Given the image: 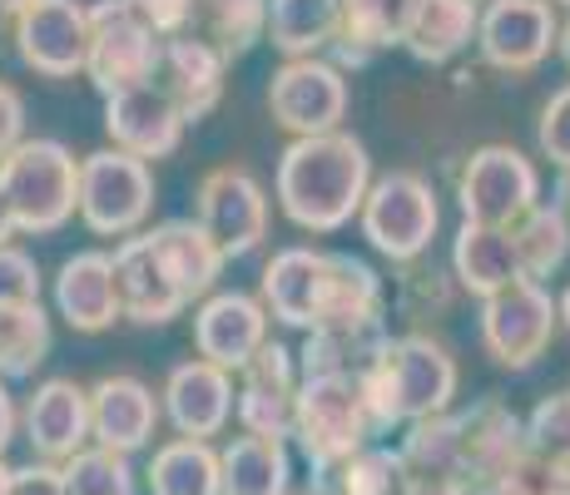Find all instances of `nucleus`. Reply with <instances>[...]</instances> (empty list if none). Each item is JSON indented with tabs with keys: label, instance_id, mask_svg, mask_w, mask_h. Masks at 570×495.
Instances as JSON below:
<instances>
[{
	"label": "nucleus",
	"instance_id": "nucleus-1",
	"mask_svg": "<svg viewBox=\"0 0 570 495\" xmlns=\"http://www.w3.org/2000/svg\"><path fill=\"white\" fill-rule=\"evenodd\" d=\"M372 189V154L357 135L337 129V135L293 139L278 154V174H273V198L298 224L303 234H337L357 218L363 198Z\"/></svg>",
	"mask_w": 570,
	"mask_h": 495
},
{
	"label": "nucleus",
	"instance_id": "nucleus-2",
	"mask_svg": "<svg viewBox=\"0 0 570 495\" xmlns=\"http://www.w3.org/2000/svg\"><path fill=\"white\" fill-rule=\"evenodd\" d=\"M363 396L372 432H392V426H412L426 416L452 412L456 387H462V367H456L452 347L442 337L422 333H397L377 352V362L363 372Z\"/></svg>",
	"mask_w": 570,
	"mask_h": 495
},
{
	"label": "nucleus",
	"instance_id": "nucleus-3",
	"mask_svg": "<svg viewBox=\"0 0 570 495\" xmlns=\"http://www.w3.org/2000/svg\"><path fill=\"white\" fill-rule=\"evenodd\" d=\"M0 194L10 204L16 234H60L80 204V159L60 139H20L0 159Z\"/></svg>",
	"mask_w": 570,
	"mask_h": 495
},
{
	"label": "nucleus",
	"instance_id": "nucleus-4",
	"mask_svg": "<svg viewBox=\"0 0 570 495\" xmlns=\"http://www.w3.org/2000/svg\"><path fill=\"white\" fill-rule=\"evenodd\" d=\"M288 442L313 466V476H333L347 456L372 442L367 396L357 377H303L293 396V432Z\"/></svg>",
	"mask_w": 570,
	"mask_h": 495
},
{
	"label": "nucleus",
	"instance_id": "nucleus-5",
	"mask_svg": "<svg viewBox=\"0 0 570 495\" xmlns=\"http://www.w3.org/2000/svg\"><path fill=\"white\" fill-rule=\"evenodd\" d=\"M357 228H363L372 253L407 268V263L426 258L442 234V198H436L432 179H422L416 169L377 174L363 208H357Z\"/></svg>",
	"mask_w": 570,
	"mask_h": 495
},
{
	"label": "nucleus",
	"instance_id": "nucleus-6",
	"mask_svg": "<svg viewBox=\"0 0 570 495\" xmlns=\"http://www.w3.org/2000/svg\"><path fill=\"white\" fill-rule=\"evenodd\" d=\"M155 164L135 159L125 149H95L80 159V224L100 238L145 234L155 214Z\"/></svg>",
	"mask_w": 570,
	"mask_h": 495
},
{
	"label": "nucleus",
	"instance_id": "nucleus-7",
	"mask_svg": "<svg viewBox=\"0 0 570 495\" xmlns=\"http://www.w3.org/2000/svg\"><path fill=\"white\" fill-rule=\"evenodd\" d=\"M541 204V169L517 145H481L466 154L456 174V208L462 224L517 228Z\"/></svg>",
	"mask_w": 570,
	"mask_h": 495
},
{
	"label": "nucleus",
	"instance_id": "nucleus-8",
	"mask_svg": "<svg viewBox=\"0 0 570 495\" xmlns=\"http://www.w3.org/2000/svg\"><path fill=\"white\" fill-rule=\"evenodd\" d=\"M194 224L208 234V244L218 248V258L234 263L263 248L273 228V204L268 189L244 169V164H218L199 179L194 194Z\"/></svg>",
	"mask_w": 570,
	"mask_h": 495
},
{
	"label": "nucleus",
	"instance_id": "nucleus-9",
	"mask_svg": "<svg viewBox=\"0 0 570 495\" xmlns=\"http://www.w3.org/2000/svg\"><path fill=\"white\" fill-rule=\"evenodd\" d=\"M556 297L541 283L521 278L507 293L487 297L476 313V337L487 347V357L507 372H525L551 352L556 343Z\"/></svg>",
	"mask_w": 570,
	"mask_h": 495
},
{
	"label": "nucleus",
	"instance_id": "nucleus-10",
	"mask_svg": "<svg viewBox=\"0 0 570 495\" xmlns=\"http://www.w3.org/2000/svg\"><path fill=\"white\" fill-rule=\"evenodd\" d=\"M353 105L347 75L333 60L313 55V60H283L268 80V115L283 135L313 139V135H337Z\"/></svg>",
	"mask_w": 570,
	"mask_h": 495
},
{
	"label": "nucleus",
	"instance_id": "nucleus-11",
	"mask_svg": "<svg viewBox=\"0 0 570 495\" xmlns=\"http://www.w3.org/2000/svg\"><path fill=\"white\" fill-rule=\"evenodd\" d=\"M561 16L551 0H487L476 10V55L501 75H531L551 60Z\"/></svg>",
	"mask_w": 570,
	"mask_h": 495
},
{
	"label": "nucleus",
	"instance_id": "nucleus-12",
	"mask_svg": "<svg viewBox=\"0 0 570 495\" xmlns=\"http://www.w3.org/2000/svg\"><path fill=\"white\" fill-rule=\"evenodd\" d=\"M159 46L145 26L125 10V0H100L90 6V60H85V75L105 99L119 90H135V85L155 80L159 65Z\"/></svg>",
	"mask_w": 570,
	"mask_h": 495
},
{
	"label": "nucleus",
	"instance_id": "nucleus-13",
	"mask_svg": "<svg viewBox=\"0 0 570 495\" xmlns=\"http://www.w3.org/2000/svg\"><path fill=\"white\" fill-rule=\"evenodd\" d=\"M298 352L288 343H263L258 357L234 377V422L244 436L288 442L293 432V396H298Z\"/></svg>",
	"mask_w": 570,
	"mask_h": 495
},
{
	"label": "nucleus",
	"instance_id": "nucleus-14",
	"mask_svg": "<svg viewBox=\"0 0 570 495\" xmlns=\"http://www.w3.org/2000/svg\"><path fill=\"white\" fill-rule=\"evenodd\" d=\"M16 50L46 80H75L90 60V6L80 0H36L16 20Z\"/></svg>",
	"mask_w": 570,
	"mask_h": 495
},
{
	"label": "nucleus",
	"instance_id": "nucleus-15",
	"mask_svg": "<svg viewBox=\"0 0 570 495\" xmlns=\"http://www.w3.org/2000/svg\"><path fill=\"white\" fill-rule=\"evenodd\" d=\"M20 436L30 442L36 461L65 466L75 451L90 446V387L75 377H46L20 402Z\"/></svg>",
	"mask_w": 570,
	"mask_h": 495
},
{
	"label": "nucleus",
	"instance_id": "nucleus-16",
	"mask_svg": "<svg viewBox=\"0 0 570 495\" xmlns=\"http://www.w3.org/2000/svg\"><path fill=\"white\" fill-rule=\"evenodd\" d=\"M159 412L184 442H214L234 422V377L204 357H189L164 377Z\"/></svg>",
	"mask_w": 570,
	"mask_h": 495
},
{
	"label": "nucleus",
	"instance_id": "nucleus-17",
	"mask_svg": "<svg viewBox=\"0 0 570 495\" xmlns=\"http://www.w3.org/2000/svg\"><path fill=\"white\" fill-rule=\"evenodd\" d=\"M263 343H268V313L254 293H208L194 307V352L214 367H224L228 377H238L258 357Z\"/></svg>",
	"mask_w": 570,
	"mask_h": 495
},
{
	"label": "nucleus",
	"instance_id": "nucleus-18",
	"mask_svg": "<svg viewBox=\"0 0 570 495\" xmlns=\"http://www.w3.org/2000/svg\"><path fill=\"white\" fill-rule=\"evenodd\" d=\"M462 426V466H456V486L466 495H491L501 481V471L525 451L521 416L511 412L501 396H481L466 412H456Z\"/></svg>",
	"mask_w": 570,
	"mask_h": 495
},
{
	"label": "nucleus",
	"instance_id": "nucleus-19",
	"mask_svg": "<svg viewBox=\"0 0 570 495\" xmlns=\"http://www.w3.org/2000/svg\"><path fill=\"white\" fill-rule=\"evenodd\" d=\"M159 422H164L159 396L135 372H109L90 387V446L135 456V451L155 442Z\"/></svg>",
	"mask_w": 570,
	"mask_h": 495
},
{
	"label": "nucleus",
	"instance_id": "nucleus-20",
	"mask_svg": "<svg viewBox=\"0 0 570 495\" xmlns=\"http://www.w3.org/2000/svg\"><path fill=\"white\" fill-rule=\"evenodd\" d=\"M184 125H189V119L174 109V99L164 95L155 80L105 99L109 149H125V154H135V159H145V164L169 159V154L179 149V139H184Z\"/></svg>",
	"mask_w": 570,
	"mask_h": 495
},
{
	"label": "nucleus",
	"instance_id": "nucleus-21",
	"mask_svg": "<svg viewBox=\"0 0 570 495\" xmlns=\"http://www.w3.org/2000/svg\"><path fill=\"white\" fill-rule=\"evenodd\" d=\"M323 278H327V253L293 244L278 248L258 273V303L268 313V323L298 327L308 333L317 327V307H323Z\"/></svg>",
	"mask_w": 570,
	"mask_h": 495
},
{
	"label": "nucleus",
	"instance_id": "nucleus-22",
	"mask_svg": "<svg viewBox=\"0 0 570 495\" xmlns=\"http://www.w3.org/2000/svg\"><path fill=\"white\" fill-rule=\"evenodd\" d=\"M55 317L70 333H109L119 323V293H115V263L100 248H80L55 273Z\"/></svg>",
	"mask_w": 570,
	"mask_h": 495
},
{
	"label": "nucleus",
	"instance_id": "nucleus-23",
	"mask_svg": "<svg viewBox=\"0 0 570 495\" xmlns=\"http://www.w3.org/2000/svg\"><path fill=\"white\" fill-rule=\"evenodd\" d=\"M115 263V293H119V317L135 327H164L174 317H184V297L164 278L159 258L149 253V238L135 234V238H119V248L109 253Z\"/></svg>",
	"mask_w": 570,
	"mask_h": 495
},
{
	"label": "nucleus",
	"instance_id": "nucleus-24",
	"mask_svg": "<svg viewBox=\"0 0 570 495\" xmlns=\"http://www.w3.org/2000/svg\"><path fill=\"white\" fill-rule=\"evenodd\" d=\"M392 327L387 313L347 317V323H317L303 333L298 347V377H363L387 347Z\"/></svg>",
	"mask_w": 570,
	"mask_h": 495
},
{
	"label": "nucleus",
	"instance_id": "nucleus-25",
	"mask_svg": "<svg viewBox=\"0 0 570 495\" xmlns=\"http://www.w3.org/2000/svg\"><path fill=\"white\" fill-rule=\"evenodd\" d=\"M224 75L228 60L218 50H208L204 40L179 36L159 46V65H155V85L174 99L184 119H204L208 109L224 99Z\"/></svg>",
	"mask_w": 570,
	"mask_h": 495
},
{
	"label": "nucleus",
	"instance_id": "nucleus-26",
	"mask_svg": "<svg viewBox=\"0 0 570 495\" xmlns=\"http://www.w3.org/2000/svg\"><path fill=\"white\" fill-rule=\"evenodd\" d=\"M145 238H149V253L159 258L164 278L179 288V297L189 307L214 293L218 273H224V258H218V248L208 244V234L194 218H164V224L145 228Z\"/></svg>",
	"mask_w": 570,
	"mask_h": 495
},
{
	"label": "nucleus",
	"instance_id": "nucleus-27",
	"mask_svg": "<svg viewBox=\"0 0 570 495\" xmlns=\"http://www.w3.org/2000/svg\"><path fill=\"white\" fill-rule=\"evenodd\" d=\"M452 278L456 288L471 293L476 303L507 293L511 283H521V258L511 244V228H481V224H462L452 238Z\"/></svg>",
	"mask_w": 570,
	"mask_h": 495
},
{
	"label": "nucleus",
	"instance_id": "nucleus-28",
	"mask_svg": "<svg viewBox=\"0 0 570 495\" xmlns=\"http://www.w3.org/2000/svg\"><path fill=\"white\" fill-rule=\"evenodd\" d=\"M343 20H337V40H333V65H367L377 50L402 46L412 16L422 0H337Z\"/></svg>",
	"mask_w": 570,
	"mask_h": 495
},
{
	"label": "nucleus",
	"instance_id": "nucleus-29",
	"mask_svg": "<svg viewBox=\"0 0 570 495\" xmlns=\"http://www.w3.org/2000/svg\"><path fill=\"white\" fill-rule=\"evenodd\" d=\"M218 495H293V451L288 442L244 436L218 451Z\"/></svg>",
	"mask_w": 570,
	"mask_h": 495
},
{
	"label": "nucleus",
	"instance_id": "nucleus-30",
	"mask_svg": "<svg viewBox=\"0 0 570 495\" xmlns=\"http://www.w3.org/2000/svg\"><path fill=\"white\" fill-rule=\"evenodd\" d=\"M476 10L471 0H422L402 36V50L416 65H452L466 46H476Z\"/></svg>",
	"mask_w": 570,
	"mask_h": 495
},
{
	"label": "nucleus",
	"instance_id": "nucleus-31",
	"mask_svg": "<svg viewBox=\"0 0 570 495\" xmlns=\"http://www.w3.org/2000/svg\"><path fill=\"white\" fill-rule=\"evenodd\" d=\"M343 6L337 0H268V46L283 60H313L333 50Z\"/></svg>",
	"mask_w": 570,
	"mask_h": 495
},
{
	"label": "nucleus",
	"instance_id": "nucleus-32",
	"mask_svg": "<svg viewBox=\"0 0 570 495\" xmlns=\"http://www.w3.org/2000/svg\"><path fill=\"white\" fill-rule=\"evenodd\" d=\"M189 36L218 50L228 65L244 60L268 36V0H194Z\"/></svg>",
	"mask_w": 570,
	"mask_h": 495
},
{
	"label": "nucleus",
	"instance_id": "nucleus-33",
	"mask_svg": "<svg viewBox=\"0 0 570 495\" xmlns=\"http://www.w3.org/2000/svg\"><path fill=\"white\" fill-rule=\"evenodd\" d=\"M387 313V288H382L377 268L353 253H327V278H323V307L317 323H347V317Z\"/></svg>",
	"mask_w": 570,
	"mask_h": 495
},
{
	"label": "nucleus",
	"instance_id": "nucleus-34",
	"mask_svg": "<svg viewBox=\"0 0 570 495\" xmlns=\"http://www.w3.org/2000/svg\"><path fill=\"white\" fill-rule=\"evenodd\" d=\"M149 495H218V446L214 442H164L145 466Z\"/></svg>",
	"mask_w": 570,
	"mask_h": 495
},
{
	"label": "nucleus",
	"instance_id": "nucleus-35",
	"mask_svg": "<svg viewBox=\"0 0 570 495\" xmlns=\"http://www.w3.org/2000/svg\"><path fill=\"white\" fill-rule=\"evenodd\" d=\"M511 244H517V258H521V273L531 283L551 278V273L566 268L570 258V214L561 204H535L531 214L511 228Z\"/></svg>",
	"mask_w": 570,
	"mask_h": 495
},
{
	"label": "nucleus",
	"instance_id": "nucleus-36",
	"mask_svg": "<svg viewBox=\"0 0 570 495\" xmlns=\"http://www.w3.org/2000/svg\"><path fill=\"white\" fill-rule=\"evenodd\" d=\"M397 456L412 481H456V466H462V426H456V412L412 422Z\"/></svg>",
	"mask_w": 570,
	"mask_h": 495
},
{
	"label": "nucleus",
	"instance_id": "nucleus-37",
	"mask_svg": "<svg viewBox=\"0 0 570 495\" xmlns=\"http://www.w3.org/2000/svg\"><path fill=\"white\" fill-rule=\"evenodd\" d=\"M50 313L40 303L30 307H0V377L20 382L36 377V367L50 357Z\"/></svg>",
	"mask_w": 570,
	"mask_h": 495
},
{
	"label": "nucleus",
	"instance_id": "nucleus-38",
	"mask_svg": "<svg viewBox=\"0 0 570 495\" xmlns=\"http://www.w3.org/2000/svg\"><path fill=\"white\" fill-rule=\"evenodd\" d=\"M407 466L392 446H363L333 471V495H407Z\"/></svg>",
	"mask_w": 570,
	"mask_h": 495
},
{
	"label": "nucleus",
	"instance_id": "nucleus-39",
	"mask_svg": "<svg viewBox=\"0 0 570 495\" xmlns=\"http://www.w3.org/2000/svg\"><path fill=\"white\" fill-rule=\"evenodd\" d=\"M60 476H65V495H139L129 456L105 451V446L75 451V456L60 466Z\"/></svg>",
	"mask_w": 570,
	"mask_h": 495
},
{
	"label": "nucleus",
	"instance_id": "nucleus-40",
	"mask_svg": "<svg viewBox=\"0 0 570 495\" xmlns=\"http://www.w3.org/2000/svg\"><path fill=\"white\" fill-rule=\"evenodd\" d=\"M525 451L556 466H570V392H551L521 416Z\"/></svg>",
	"mask_w": 570,
	"mask_h": 495
},
{
	"label": "nucleus",
	"instance_id": "nucleus-41",
	"mask_svg": "<svg viewBox=\"0 0 570 495\" xmlns=\"http://www.w3.org/2000/svg\"><path fill=\"white\" fill-rule=\"evenodd\" d=\"M452 297H456V278L452 273H442L436 263L416 258V263L402 268V278H397L402 317H412V323H432V317H442L446 307H452Z\"/></svg>",
	"mask_w": 570,
	"mask_h": 495
},
{
	"label": "nucleus",
	"instance_id": "nucleus-42",
	"mask_svg": "<svg viewBox=\"0 0 570 495\" xmlns=\"http://www.w3.org/2000/svg\"><path fill=\"white\" fill-rule=\"evenodd\" d=\"M570 486V466H556V461H541L531 451H521L501 481L491 486V495H566Z\"/></svg>",
	"mask_w": 570,
	"mask_h": 495
},
{
	"label": "nucleus",
	"instance_id": "nucleus-43",
	"mask_svg": "<svg viewBox=\"0 0 570 495\" xmlns=\"http://www.w3.org/2000/svg\"><path fill=\"white\" fill-rule=\"evenodd\" d=\"M40 288H46V278H40V263L30 258L26 248H16V244L0 248V307H30V303H40Z\"/></svg>",
	"mask_w": 570,
	"mask_h": 495
},
{
	"label": "nucleus",
	"instance_id": "nucleus-44",
	"mask_svg": "<svg viewBox=\"0 0 570 495\" xmlns=\"http://www.w3.org/2000/svg\"><path fill=\"white\" fill-rule=\"evenodd\" d=\"M535 145L556 164L561 174H570V85H561L551 99L541 105V119H535Z\"/></svg>",
	"mask_w": 570,
	"mask_h": 495
},
{
	"label": "nucleus",
	"instance_id": "nucleus-45",
	"mask_svg": "<svg viewBox=\"0 0 570 495\" xmlns=\"http://www.w3.org/2000/svg\"><path fill=\"white\" fill-rule=\"evenodd\" d=\"M125 10L149 30L155 40H179L189 36L194 0H125Z\"/></svg>",
	"mask_w": 570,
	"mask_h": 495
},
{
	"label": "nucleus",
	"instance_id": "nucleus-46",
	"mask_svg": "<svg viewBox=\"0 0 570 495\" xmlns=\"http://www.w3.org/2000/svg\"><path fill=\"white\" fill-rule=\"evenodd\" d=\"M10 495H65V476L50 461H30V466H10Z\"/></svg>",
	"mask_w": 570,
	"mask_h": 495
},
{
	"label": "nucleus",
	"instance_id": "nucleus-47",
	"mask_svg": "<svg viewBox=\"0 0 570 495\" xmlns=\"http://www.w3.org/2000/svg\"><path fill=\"white\" fill-rule=\"evenodd\" d=\"M20 139H26V99L0 80V159H6Z\"/></svg>",
	"mask_w": 570,
	"mask_h": 495
},
{
	"label": "nucleus",
	"instance_id": "nucleus-48",
	"mask_svg": "<svg viewBox=\"0 0 570 495\" xmlns=\"http://www.w3.org/2000/svg\"><path fill=\"white\" fill-rule=\"evenodd\" d=\"M16 436H20V406H16V396H10L6 377H0V461H6V451Z\"/></svg>",
	"mask_w": 570,
	"mask_h": 495
},
{
	"label": "nucleus",
	"instance_id": "nucleus-49",
	"mask_svg": "<svg viewBox=\"0 0 570 495\" xmlns=\"http://www.w3.org/2000/svg\"><path fill=\"white\" fill-rule=\"evenodd\" d=\"M407 495H466L456 481H407Z\"/></svg>",
	"mask_w": 570,
	"mask_h": 495
},
{
	"label": "nucleus",
	"instance_id": "nucleus-50",
	"mask_svg": "<svg viewBox=\"0 0 570 495\" xmlns=\"http://www.w3.org/2000/svg\"><path fill=\"white\" fill-rule=\"evenodd\" d=\"M6 244H16V218H10V204H6V194H0V248Z\"/></svg>",
	"mask_w": 570,
	"mask_h": 495
},
{
	"label": "nucleus",
	"instance_id": "nucleus-51",
	"mask_svg": "<svg viewBox=\"0 0 570 495\" xmlns=\"http://www.w3.org/2000/svg\"><path fill=\"white\" fill-rule=\"evenodd\" d=\"M556 55H561V65L570 70V16L561 20V36H556Z\"/></svg>",
	"mask_w": 570,
	"mask_h": 495
},
{
	"label": "nucleus",
	"instance_id": "nucleus-52",
	"mask_svg": "<svg viewBox=\"0 0 570 495\" xmlns=\"http://www.w3.org/2000/svg\"><path fill=\"white\" fill-rule=\"evenodd\" d=\"M556 323H561V327H566V337H570V288L556 297Z\"/></svg>",
	"mask_w": 570,
	"mask_h": 495
},
{
	"label": "nucleus",
	"instance_id": "nucleus-53",
	"mask_svg": "<svg viewBox=\"0 0 570 495\" xmlns=\"http://www.w3.org/2000/svg\"><path fill=\"white\" fill-rule=\"evenodd\" d=\"M26 6H36V0H0V16H10V20H16Z\"/></svg>",
	"mask_w": 570,
	"mask_h": 495
},
{
	"label": "nucleus",
	"instance_id": "nucleus-54",
	"mask_svg": "<svg viewBox=\"0 0 570 495\" xmlns=\"http://www.w3.org/2000/svg\"><path fill=\"white\" fill-rule=\"evenodd\" d=\"M561 208L570 214V174H561Z\"/></svg>",
	"mask_w": 570,
	"mask_h": 495
},
{
	"label": "nucleus",
	"instance_id": "nucleus-55",
	"mask_svg": "<svg viewBox=\"0 0 570 495\" xmlns=\"http://www.w3.org/2000/svg\"><path fill=\"white\" fill-rule=\"evenodd\" d=\"M0 495H10V466L0 461Z\"/></svg>",
	"mask_w": 570,
	"mask_h": 495
},
{
	"label": "nucleus",
	"instance_id": "nucleus-56",
	"mask_svg": "<svg viewBox=\"0 0 570 495\" xmlns=\"http://www.w3.org/2000/svg\"><path fill=\"white\" fill-rule=\"evenodd\" d=\"M293 495H327V491H293Z\"/></svg>",
	"mask_w": 570,
	"mask_h": 495
},
{
	"label": "nucleus",
	"instance_id": "nucleus-57",
	"mask_svg": "<svg viewBox=\"0 0 570 495\" xmlns=\"http://www.w3.org/2000/svg\"><path fill=\"white\" fill-rule=\"evenodd\" d=\"M551 6H570V0H551Z\"/></svg>",
	"mask_w": 570,
	"mask_h": 495
},
{
	"label": "nucleus",
	"instance_id": "nucleus-58",
	"mask_svg": "<svg viewBox=\"0 0 570 495\" xmlns=\"http://www.w3.org/2000/svg\"><path fill=\"white\" fill-rule=\"evenodd\" d=\"M471 6H481V0H471Z\"/></svg>",
	"mask_w": 570,
	"mask_h": 495
},
{
	"label": "nucleus",
	"instance_id": "nucleus-59",
	"mask_svg": "<svg viewBox=\"0 0 570 495\" xmlns=\"http://www.w3.org/2000/svg\"><path fill=\"white\" fill-rule=\"evenodd\" d=\"M566 495H570V486H566Z\"/></svg>",
	"mask_w": 570,
	"mask_h": 495
}]
</instances>
